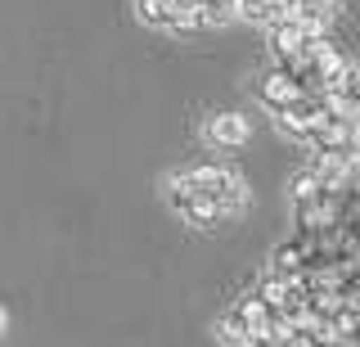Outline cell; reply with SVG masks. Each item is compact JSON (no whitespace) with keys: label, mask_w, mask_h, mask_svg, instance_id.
<instances>
[{"label":"cell","mask_w":360,"mask_h":347,"mask_svg":"<svg viewBox=\"0 0 360 347\" xmlns=\"http://www.w3.org/2000/svg\"><path fill=\"white\" fill-rule=\"evenodd\" d=\"M167 203H172L189 226L212 230V226L234 221L248 208V185L230 167L194 163V167H180L176 176H167Z\"/></svg>","instance_id":"6da1fadb"},{"label":"cell","mask_w":360,"mask_h":347,"mask_svg":"<svg viewBox=\"0 0 360 347\" xmlns=\"http://www.w3.org/2000/svg\"><path fill=\"white\" fill-rule=\"evenodd\" d=\"M202 140L212 149H243L252 140V118L243 113H207L202 118Z\"/></svg>","instance_id":"7a4b0ae2"},{"label":"cell","mask_w":360,"mask_h":347,"mask_svg":"<svg viewBox=\"0 0 360 347\" xmlns=\"http://www.w3.org/2000/svg\"><path fill=\"white\" fill-rule=\"evenodd\" d=\"M297 95H307V91H297V82H292V77L279 68V63H270V68L257 77V104H262L270 118H275L279 108H288Z\"/></svg>","instance_id":"3957f363"},{"label":"cell","mask_w":360,"mask_h":347,"mask_svg":"<svg viewBox=\"0 0 360 347\" xmlns=\"http://www.w3.org/2000/svg\"><path fill=\"white\" fill-rule=\"evenodd\" d=\"M324 99H329L342 118H360V63L347 59L342 72H338V82H333V91L324 95Z\"/></svg>","instance_id":"277c9868"},{"label":"cell","mask_w":360,"mask_h":347,"mask_svg":"<svg viewBox=\"0 0 360 347\" xmlns=\"http://www.w3.org/2000/svg\"><path fill=\"white\" fill-rule=\"evenodd\" d=\"M284 9H288V18H297V23L324 32V23L338 14V0H284Z\"/></svg>","instance_id":"5b68a950"},{"label":"cell","mask_w":360,"mask_h":347,"mask_svg":"<svg viewBox=\"0 0 360 347\" xmlns=\"http://www.w3.org/2000/svg\"><path fill=\"white\" fill-rule=\"evenodd\" d=\"M5 329H9V316H5V307H0V339H5Z\"/></svg>","instance_id":"8992f818"}]
</instances>
